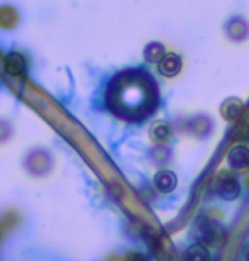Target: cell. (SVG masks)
Segmentation results:
<instances>
[{"mask_svg": "<svg viewBox=\"0 0 249 261\" xmlns=\"http://www.w3.org/2000/svg\"><path fill=\"white\" fill-rule=\"evenodd\" d=\"M183 261H210L209 248L200 243L191 244V246L183 253Z\"/></svg>", "mask_w": 249, "mask_h": 261, "instance_id": "30bf717a", "label": "cell"}, {"mask_svg": "<svg viewBox=\"0 0 249 261\" xmlns=\"http://www.w3.org/2000/svg\"><path fill=\"white\" fill-rule=\"evenodd\" d=\"M108 112L127 122H141L151 117L159 106L158 83L143 68H127L116 73L105 88Z\"/></svg>", "mask_w": 249, "mask_h": 261, "instance_id": "6da1fadb", "label": "cell"}, {"mask_svg": "<svg viewBox=\"0 0 249 261\" xmlns=\"http://www.w3.org/2000/svg\"><path fill=\"white\" fill-rule=\"evenodd\" d=\"M19 22V12L12 5H4L0 7V28L2 29H14Z\"/></svg>", "mask_w": 249, "mask_h": 261, "instance_id": "9c48e42d", "label": "cell"}, {"mask_svg": "<svg viewBox=\"0 0 249 261\" xmlns=\"http://www.w3.org/2000/svg\"><path fill=\"white\" fill-rule=\"evenodd\" d=\"M227 165L231 170H242L249 165V148L247 146H234L227 153Z\"/></svg>", "mask_w": 249, "mask_h": 261, "instance_id": "8992f818", "label": "cell"}, {"mask_svg": "<svg viewBox=\"0 0 249 261\" xmlns=\"http://www.w3.org/2000/svg\"><path fill=\"white\" fill-rule=\"evenodd\" d=\"M220 114L224 116L226 121H237L239 117H242L244 114V103H242L239 98H227V100L222 103L220 107Z\"/></svg>", "mask_w": 249, "mask_h": 261, "instance_id": "ba28073f", "label": "cell"}, {"mask_svg": "<svg viewBox=\"0 0 249 261\" xmlns=\"http://www.w3.org/2000/svg\"><path fill=\"white\" fill-rule=\"evenodd\" d=\"M144 60L148 61V63H159L161 58L166 55L164 51V46L161 43H158V41H153V43H148L146 48H144Z\"/></svg>", "mask_w": 249, "mask_h": 261, "instance_id": "8fae6325", "label": "cell"}, {"mask_svg": "<svg viewBox=\"0 0 249 261\" xmlns=\"http://www.w3.org/2000/svg\"><path fill=\"white\" fill-rule=\"evenodd\" d=\"M215 194L219 195L222 200L232 202L241 195V184L232 173H220L215 180Z\"/></svg>", "mask_w": 249, "mask_h": 261, "instance_id": "3957f363", "label": "cell"}, {"mask_svg": "<svg viewBox=\"0 0 249 261\" xmlns=\"http://www.w3.org/2000/svg\"><path fill=\"white\" fill-rule=\"evenodd\" d=\"M171 136V126L168 122H154L153 127H151V139L156 141V143H164L168 141Z\"/></svg>", "mask_w": 249, "mask_h": 261, "instance_id": "7c38bea8", "label": "cell"}, {"mask_svg": "<svg viewBox=\"0 0 249 261\" xmlns=\"http://www.w3.org/2000/svg\"><path fill=\"white\" fill-rule=\"evenodd\" d=\"M4 68L10 76H24L27 73V61L17 51H10L4 58Z\"/></svg>", "mask_w": 249, "mask_h": 261, "instance_id": "277c9868", "label": "cell"}, {"mask_svg": "<svg viewBox=\"0 0 249 261\" xmlns=\"http://www.w3.org/2000/svg\"><path fill=\"white\" fill-rule=\"evenodd\" d=\"M126 261H149V259H148V256H144L143 253L132 251V253H129L126 256Z\"/></svg>", "mask_w": 249, "mask_h": 261, "instance_id": "5bb4252c", "label": "cell"}, {"mask_svg": "<svg viewBox=\"0 0 249 261\" xmlns=\"http://www.w3.org/2000/svg\"><path fill=\"white\" fill-rule=\"evenodd\" d=\"M181 68H183V61H181V56L176 53H166L161 58V61L158 63L159 75H163L166 78H173L176 75H180Z\"/></svg>", "mask_w": 249, "mask_h": 261, "instance_id": "5b68a950", "label": "cell"}, {"mask_svg": "<svg viewBox=\"0 0 249 261\" xmlns=\"http://www.w3.org/2000/svg\"><path fill=\"white\" fill-rule=\"evenodd\" d=\"M195 236L199 243L207 248H220L227 241V231L224 226L212 219H204L199 222L195 229Z\"/></svg>", "mask_w": 249, "mask_h": 261, "instance_id": "7a4b0ae2", "label": "cell"}, {"mask_svg": "<svg viewBox=\"0 0 249 261\" xmlns=\"http://www.w3.org/2000/svg\"><path fill=\"white\" fill-rule=\"evenodd\" d=\"M231 25H234V31H227V33L231 34V38H239V39H242V38H246L247 36V31H249V28H246V22L244 20H231L229 22Z\"/></svg>", "mask_w": 249, "mask_h": 261, "instance_id": "4fadbf2b", "label": "cell"}, {"mask_svg": "<svg viewBox=\"0 0 249 261\" xmlns=\"http://www.w3.org/2000/svg\"><path fill=\"white\" fill-rule=\"evenodd\" d=\"M153 184L156 187V190L161 192V194H171L176 189V185H178V178H176V175L171 170H159L154 175Z\"/></svg>", "mask_w": 249, "mask_h": 261, "instance_id": "52a82bcc", "label": "cell"}, {"mask_svg": "<svg viewBox=\"0 0 249 261\" xmlns=\"http://www.w3.org/2000/svg\"><path fill=\"white\" fill-rule=\"evenodd\" d=\"M247 166H249V165H247Z\"/></svg>", "mask_w": 249, "mask_h": 261, "instance_id": "9a60e30c", "label": "cell"}]
</instances>
